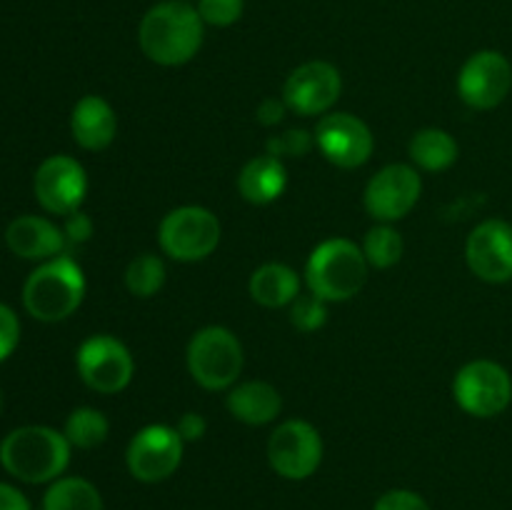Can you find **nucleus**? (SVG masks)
I'll return each mask as SVG.
<instances>
[{
  "label": "nucleus",
  "mask_w": 512,
  "mask_h": 510,
  "mask_svg": "<svg viewBox=\"0 0 512 510\" xmlns=\"http://www.w3.org/2000/svg\"><path fill=\"white\" fill-rule=\"evenodd\" d=\"M63 435L78 450H93L103 445L110 435V423L98 408H75L63 425Z\"/></svg>",
  "instance_id": "24"
},
{
  "label": "nucleus",
  "mask_w": 512,
  "mask_h": 510,
  "mask_svg": "<svg viewBox=\"0 0 512 510\" xmlns=\"http://www.w3.org/2000/svg\"><path fill=\"white\" fill-rule=\"evenodd\" d=\"M188 373L200 388L205 390H230L243 373V345L233 330L223 325H208L190 338Z\"/></svg>",
  "instance_id": "5"
},
{
  "label": "nucleus",
  "mask_w": 512,
  "mask_h": 510,
  "mask_svg": "<svg viewBox=\"0 0 512 510\" xmlns=\"http://www.w3.org/2000/svg\"><path fill=\"white\" fill-rule=\"evenodd\" d=\"M243 0H198V13L205 25L213 28H230L243 18Z\"/></svg>",
  "instance_id": "29"
},
{
  "label": "nucleus",
  "mask_w": 512,
  "mask_h": 510,
  "mask_svg": "<svg viewBox=\"0 0 512 510\" xmlns=\"http://www.w3.org/2000/svg\"><path fill=\"white\" fill-rule=\"evenodd\" d=\"M70 133L83 150H105L118 135V115L100 95H83L70 113Z\"/></svg>",
  "instance_id": "18"
},
{
  "label": "nucleus",
  "mask_w": 512,
  "mask_h": 510,
  "mask_svg": "<svg viewBox=\"0 0 512 510\" xmlns=\"http://www.w3.org/2000/svg\"><path fill=\"white\" fill-rule=\"evenodd\" d=\"M373 510H430L428 500L408 488H393L375 500Z\"/></svg>",
  "instance_id": "30"
},
{
  "label": "nucleus",
  "mask_w": 512,
  "mask_h": 510,
  "mask_svg": "<svg viewBox=\"0 0 512 510\" xmlns=\"http://www.w3.org/2000/svg\"><path fill=\"white\" fill-rule=\"evenodd\" d=\"M80 380L100 395L123 393L135 375V360L128 345L113 335H90L75 353Z\"/></svg>",
  "instance_id": "7"
},
{
  "label": "nucleus",
  "mask_w": 512,
  "mask_h": 510,
  "mask_svg": "<svg viewBox=\"0 0 512 510\" xmlns=\"http://www.w3.org/2000/svg\"><path fill=\"white\" fill-rule=\"evenodd\" d=\"M465 260L473 275L485 283L512 280V225L508 220L488 218L475 225L465 243Z\"/></svg>",
  "instance_id": "16"
},
{
  "label": "nucleus",
  "mask_w": 512,
  "mask_h": 510,
  "mask_svg": "<svg viewBox=\"0 0 512 510\" xmlns=\"http://www.w3.org/2000/svg\"><path fill=\"white\" fill-rule=\"evenodd\" d=\"M0 510H33V508H30V500L25 498L23 490H18L15 485L0 483Z\"/></svg>",
  "instance_id": "35"
},
{
  "label": "nucleus",
  "mask_w": 512,
  "mask_h": 510,
  "mask_svg": "<svg viewBox=\"0 0 512 510\" xmlns=\"http://www.w3.org/2000/svg\"><path fill=\"white\" fill-rule=\"evenodd\" d=\"M0 408H3V393H0Z\"/></svg>",
  "instance_id": "36"
},
{
  "label": "nucleus",
  "mask_w": 512,
  "mask_h": 510,
  "mask_svg": "<svg viewBox=\"0 0 512 510\" xmlns=\"http://www.w3.org/2000/svg\"><path fill=\"white\" fill-rule=\"evenodd\" d=\"M453 398L473 418H495L512 400V378L495 360H470L455 373Z\"/></svg>",
  "instance_id": "8"
},
{
  "label": "nucleus",
  "mask_w": 512,
  "mask_h": 510,
  "mask_svg": "<svg viewBox=\"0 0 512 510\" xmlns=\"http://www.w3.org/2000/svg\"><path fill=\"white\" fill-rule=\"evenodd\" d=\"M225 405H228V413L240 423L268 425L283 410V398H280L278 388L265 380H245L228 390Z\"/></svg>",
  "instance_id": "20"
},
{
  "label": "nucleus",
  "mask_w": 512,
  "mask_h": 510,
  "mask_svg": "<svg viewBox=\"0 0 512 510\" xmlns=\"http://www.w3.org/2000/svg\"><path fill=\"white\" fill-rule=\"evenodd\" d=\"M313 138L323 158L343 170L365 165L375 150L368 123L353 113H325L315 125Z\"/></svg>",
  "instance_id": "12"
},
{
  "label": "nucleus",
  "mask_w": 512,
  "mask_h": 510,
  "mask_svg": "<svg viewBox=\"0 0 512 510\" xmlns=\"http://www.w3.org/2000/svg\"><path fill=\"white\" fill-rule=\"evenodd\" d=\"M223 238V225L213 210L203 205L173 208L158 225V243L168 258L178 263H198L210 258Z\"/></svg>",
  "instance_id": "6"
},
{
  "label": "nucleus",
  "mask_w": 512,
  "mask_h": 510,
  "mask_svg": "<svg viewBox=\"0 0 512 510\" xmlns=\"http://www.w3.org/2000/svg\"><path fill=\"white\" fill-rule=\"evenodd\" d=\"M5 243H8L10 253L23 260H35V263L58 258L68 248L63 228H58L53 220L43 218V215H18L15 220H10V225L5 228Z\"/></svg>",
  "instance_id": "17"
},
{
  "label": "nucleus",
  "mask_w": 512,
  "mask_h": 510,
  "mask_svg": "<svg viewBox=\"0 0 512 510\" xmlns=\"http://www.w3.org/2000/svg\"><path fill=\"white\" fill-rule=\"evenodd\" d=\"M165 275H168V270H165L163 258L155 253H143L130 260L123 280L130 295L145 300L153 298V295H158L163 290Z\"/></svg>",
  "instance_id": "26"
},
{
  "label": "nucleus",
  "mask_w": 512,
  "mask_h": 510,
  "mask_svg": "<svg viewBox=\"0 0 512 510\" xmlns=\"http://www.w3.org/2000/svg\"><path fill=\"white\" fill-rule=\"evenodd\" d=\"M363 253L368 260L370 268L375 270H388L400 263L405 253L403 235L393 228V223H378L365 233L363 238Z\"/></svg>",
  "instance_id": "25"
},
{
  "label": "nucleus",
  "mask_w": 512,
  "mask_h": 510,
  "mask_svg": "<svg viewBox=\"0 0 512 510\" xmlns=\"http://www.w3.org/2000/svg\"><path fill=\"white\" fill-rule=\"evenodd\" d=\"M73 445L63 430L48 425H23L0 440V465L20 483H53L68 470Z\"/></svg>",
  "instance_id": "2"
},
{
  "label": "nucleus",
  "mask_w": 512,
  "mask_h": 510,
  "mask_svg": "<svg viewBox=\"0 0 512 510\" xmlns=\"http://www.w3.org/2000/svg\"><path fill=\"white\" fill-rule=\"evenodd\" d=\"M18 343H20L18 315H15L13 308L0 303V363H5V360L15 353Z\"/></svg>",
  "instance_id": "31"
},
{
  "label": "nucleus",
  "mask_w": 512,
  "mask_h": 510,
  "mask_svg": "<svg viewBox=\"0 0 512 510\" xmlns=\"http://www.w3.org/2000/svg\"><path fill=\"white\" fill-rule=\"evenodd\" d=\"M43 510H105L103 495L80 475H60L43 495Z\"/></svg>",
  "instance_id": "23"
},
{
  "label": "nucleus",
  "mask_w": 512,
  "mask_h": 510,
  "mask_svg": "<svg viewBox=\"0 0 512 510\" xmlns=\"http://www.w3.org/2000/svg\"><path fill=\"white\" fill-rule=\"evenodd\" d=\"M315 138L303 128L285 130L280 135H270L268 143H265V153L275 155V158H303L313 150Z\"/></svg>",
  "instance_id": "28"
},
{
  "label": "nucleus",
  "mask_w": 512,
  "mask_h": 510,
  "mask_svg": "<svg viewBox=\"0 0 512 510\" xmlns=\"http://www.w3.org/2000/svg\"><path fill=\"white\" fill-rule=\"evenodd\" d=\"M290 308V325L300 333H315V330L323 328L328 323V303L318 295L300 293L293 303L288 305Z\"/></svg>",
  "instance_id": "27"
},
{
  "label": "nucleus",
  "mask_w": 512,
  "mask_h": 510,
  "mask_svg": "<svg viewBox=\"0 0 512 510\" xmlns=\"http://www.w3.org/2000/svg\"><path fill=\"white\" fill-rule=\"evenodd\" d=\"M175 430H178V435L185 443H195V440H203L205 433H208V420L200 413L190 410V413L180 415V420L175 423Z\"/></svg>",
  "instance_id": "33"
},
{
  "label": "nucleus",
  "mask_w": 512,
  "mask_h": 510,
  "mask_svg": "<svg viewBox=\"0 0 512 510\" xmlns=\"http://www.w3.org/2000/svg\"><path fill=\"white\" fill-rule=\"evenodd\" d=\"M185 440L175 425L153 423L140 428L125 450V465L138 483H163L178 473L183 463Z\"/></svg>",
  "instance_id": "9"
},
{
  "label": "nucleus",
  "mask_w": 512,
  "mask_h": 510,
  "mask_svg": "<svg viewBox=\"0 0 512 510\" xmlns=\"http://www.w3.org/2000/svg\"><path fill=\"white\" fill-rule=\"evenodd\" d=\"M248 290L263 308H285L300 295V275L285 263H263L250 275Z\"/></svg>",
  "instance_id": "21"
},
{
  "label": "nucleus",
  "mask_w": 512,
  "mask_h": 510,
  "mask_svg": "<svg viewBox=\"0 0 512 510\" xmlns=\"http://www.w3.org/2000/svg\"><path fill=\"white\" fill-rule=\"evenodd\" d=\"M63 235L68 240V245L88 243L93 238V220H90V215H85L83 210H75V213L65 215Z\"/></svg>",
  "instance_id": "32"
},
{
  "label": "nucleus",
  "mask_w": 512,
  "mask_h": 510,
  "mask_svg": "<svg viewBox=\"0 0 512 510\" xmlns=\"http://www.w3.org/2000/svg\"><path fill=\"white\" fill-rule=\"evenodd\" d=\"M323 453V438L308 420H283L270 433L268 463L285 480H308L323 463Z\"/></svg>",
  "instance_id": "10"
},
{
  "label": "nucleus",
  "mask_w": 512,
  "mask_h": 510,
  "mask_svg": "<svg viewBox=\"0 0 512 510\" xmlns=\"http://www.w3.org/2000/svg\"><path fill=\"white\" fill-rule=\"evenodd\" d=\"M285 113H288V105H285L283 98H265L260 100L258 110H255V120L265 125V128H273V125H278L285 118Z\"/></svg>",
  "instance_id": "34"
},
{
  "label": "nucleus",
  "mask_w": 512,
  "mask_h": 510,
  "mask_svg": "<svg viewBox=\"0 0 512 510\" xmlns=\"http://www.w3.org/2000/svg\"><path fill=\"white\" fill-rule=\"evenodd\" d=\"M512 65L500 50H478L458 73V95L468 108L493 110L508 98Z\"/></svg>",
  "instance_id": "14"
},
{
  "label": "nucleus",
  "mask_w": 512,
  "mask_h": 510,
  "mask_svg": "<svg viewBox=\"0 0 512 510\" xmlns=\"http://www.w3.org/2000/svg\"><path fill=\"white\" fill-rule=\"evenodd\" d=\"M205 23L188 0H163L143 15L138 25V45L153 63L175 68L185 65L203 48Z\"/></svg>",
  "instance_id": "1"
},
{
  "label": "nucleus",
  "mask_w": 512,
  "mask_h": 510,
  "mask_svg": "<svg viewBox=\"0 0 512 510\" xmlns=\"http://www.w3.org/2000/svg\"><path fill=\"white\" fill-rule=\"evenodd\" d=\"M85 273L70 255H58L40 263L23 285V305L40 323L68 320L83 305Z\"/></svg>",
  "instance_id": "4"
},
{
  "label": "nucleus",
  "mask_w": 512,
  "mask_h": 510,
  "mask_svg": "<svg viewBox=\"0 0 512 510\" xmlns=\"http://www.w3.org/2000/svg\"><path fill=\"white\" fill-rule=\"evenodd\" d=\"M288 188V168L275 155H255L240 168L238 193L250 205H270Z\"/></svg>",
  "instance_id": "19"
},
{
  "label": "nucleus",
  "mask_w": 512,
  "mask_h": 510,
  "mask_svg": "<svg viewBox=\"0 0 512 510\" xmlns=\"http://www.w3.org/2000/svg\"><path fill=\"white\" fill-rule=\"evenodd\" d=\"M35 200L50 215H70L80 210L88 195V173L70 155H50L38 165L33 178Z\"/></svg>",
  "instance_id": "13"
},
{
  "label": "nucleus",
  "mask_w": 512,
  "mask_h": 510,
  "mask_svg": "<svg viewBox=\"0 0 512 510\" xmlns=\"http://www.w3.org/2000/svg\"><path fill=\"white\" fill-rule=\"evenodd\" d=\"M423 193V178L418 168L408 163H390L365 185L363 203L370 218L378 223H398L418 205Z\"/></svg>",
  "instance_id": "11"
},
{
  "label": "nucleus",
  "mask_w": 512,
  "mask_h": 510,
  "mask_svg": "<svg viewBox=\"0 0 512 510\" xmlns=\"http://www.w3.org/2000/svg\"><path fill=\"white\" fill-rule=\"evenodd\" d=\"M343 93L340 70L328 60H308L288 75L283 100L298 115H325Z\"/></svg>",
  "instance_id": "15"
},
{
  "label": "nucleus",
  "mask_w": 512,
  "mask_h": 510,
  "mask_svg": "<svg viewBox=\"0 0 512 510\" xmlns=\"http://www.w3.org/2000/svg\"><path fill=\"white\" fill-rule=\"evenodd\" d=\"M408 153L413 165L428 173H443L450 165H455L460 155V145L448 130L443 128H423L413 135L408 145Z\"/></svg>",
  "instance_id": "22"
},
{
  "label": "nucleus",
  "mask_w": 512,
  "mask_h": 510,
  "mask_svg": "<svg viewBox=\"0 0 512 510\" xmlns=\"http://www.w3.org/2000/svg\"><path fill=\"white\" fill-rule=\"evenodd\" d=\"M370 265L363 248L348 238H328L313 248L305 263V285L325 303H345L368 283Z\"/></svg>",
  "instance_id": "3"
}]
</instances>
